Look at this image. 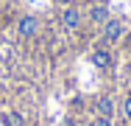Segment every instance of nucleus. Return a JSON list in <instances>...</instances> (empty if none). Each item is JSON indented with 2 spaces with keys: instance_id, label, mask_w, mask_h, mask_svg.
<instances>
[{
  "instance_id": "nucleus-1",
  "label": "nucleus",
  "mask_w": 131,
  "mask_h": 126,
  "mask_svg": "<svg viewBox=\"0 0 131 126\" xmlns=\"http://www.w3.org/2000/svg\"><path fill=\"white\" fill-rule=\"evenodd\" d=\"M123 37H126V23H123L120 17H109V20L101 25V45H106V48L117 45Z\"/></svg>"
},
{
  "instance_id": "nucleus-2",
  "label": "nucleus",
  "mask_w": 131,
  "mask_h": 126,
  "mask_svg": "<svg viewBox=\"0 0 131 126\" xmlns=\"http://www.w3.org/2000/svg\"><path fill=\"white\" fill-rule=\"evenodd\" d=\"M39 31H42V23H39L36 14H23L17 20V37L20 39H34Z\"/></svg>"
},
{
  "instance_id": "nucleus-3",
  "label": "nucleus",
  "mask_w": 131,
  "mask_h": 126,
  "mask_svg": "<svg viewBox=\"0 0 131 126\" xmlns=\"http://www.w3.org/2000/svg\"><path fill=\"white\" fill-rule=\"evenodd\" d=\"M59 23L64 31H78L81 28V8L78 6H61L59 8Z\"/></svg>"
},
{
  "instance_id": "nucleus-4",
  "label": "nucleus",
  "mask_w": 131,
  "mask_h": 126,
  "mask_svg": "<svg viewBox=\"0 0 131 126\" xmlns=\"http://www.w3.org/2000/svg\"><path fill=\"white\" fill-rule=\"evenodd\" d=\"M89 62H92V67H98V70H112V65H114V56H112V48H95L89 53Z\"/></svg>"
},
{
  "instance_id": "nucleus-5",
  "label": "nucleus",
  "mask_w": 131,
  "mask_h": 126,
  "mask_svg": "<svg viewBox=\"0 0 131 126\" xmlns=\"http://www.w3.org/2000/svg\"><path fill=\"white\" fill-rule=\"evenodd\" d=\"M86 17H89V23H92V25H103L106 20L112 17L109 3H92V6H89V11H86Z\"/></svg>"
},
{
  "instance_id": "nucleus-6",
  "label": "nucleus",
  "mask_w": 131,
  "mask_h": 126,
  "mask_svg": "<svg viewBox=\"0 0 131 126\" xmlns=\"http://www.w3.org/2000/svg\"><path fill=\"white\" fill-rule=\"evenodd\" d=\"M92 106H95V115H103V118H112V115H114V98H112V95H106V93L95 95Z\"/></svg>"
},
{
  "instance_id": "nucleus-7",
  "label": "nucleus",
  "mask_w": 131,
  "mask_h": 126,
  "mask_svg": "<svg viewBox=\"0 0 131 126\" xmlns=\"http://www.w3.org/2000/svg\"><path fill=\"white\" fill-rule=\"evenodd\" d=\"M120 115H123V121L131 123V93H126V95L120 98Z\"/></svg>"
},
{
  "instance_id": "nucleus-8",
  "label": "nucleus",
  "mask_w": 131,
  "mask_h": 126,
  "mask_svg": "<svg viewBox=\"0 0 131 126\" xmlns=\"http://www.w3.org/2000/svg\"><path fill=\"white\" fill-rule=\"evenodd\" d=\"M8 118H11V126H25V115H23V112H17V109H14V112H8Z\"/></svg>"
},
{
  "instance_id": "nucleus-9",
  "label": "nucleus",
  "mask_w": 131,
  "mask_h": 126,
  "mask_svg": "<svg viewBox=\"0 0 131 126\" xmlns=\"http://www.w3.org/2000/svg\"><path fill=\"white\" fill-rule=\"evenodd\" d=\"M92 126H114V121H112V118H103V115H95Z\"/></svg>"
},
{
  "instance_id": "nucleus-10",
  "label": "nucleus",
  "mask_w": 131,
  "mask_h": 126,
  "mask_svg": "<svg viewBox=\"0 0 131 126\" xmlns=\"http://www.w3.org/2000/svg\"><path fill=\"white\" fill-rule=\"evenodd\" d=\"M0 123H3V126H11V118H8V112H6L3 118H0Z\"/></svg>"
},
{
  "instance_id": "nucleus-11",
  "label": "nucleus",
  "mask_w": 131,
  "mask_h": 126,
  "mask_svg": "<svg viewBox=\"0 0 131 126\" xmlns=\"http://www.w3.org/2000/svg\"><path fill=\"white\" fill-rule=\"evenodd\" d=\"M61 126H75V118H64V123Z\"/></svg>"
},
{
  "instance_id": "nucleus-12",
  "label": "nucleus",
  "mask_w": 131,
  "mask_h": 126,
  "mask_svg": "<svg viewBox=\"0 0 131 126\" xmlns=\"http://www.w3.org/2000/svg\"><path fill=\"white\" fill-rule=\"evenodd\" d=\"M98 3H106V0H98Z\"/></svg>"
}]
</instances>
